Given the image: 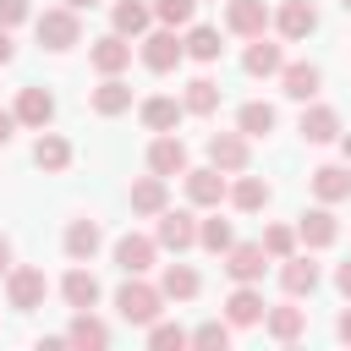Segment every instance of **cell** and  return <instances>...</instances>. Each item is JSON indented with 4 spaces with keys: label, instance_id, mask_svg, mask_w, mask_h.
<instances>
[{
    "label": "cell",
    "instance_id": "obj_1",
    "mask_svg": "<svg viewBox=\"0 0 351 351\" xmlns=\"http://www.w3.org/2000/svg\"><path fill=\"white\" fill-rule=\"evenodd\" d=\"M159 302H165V291L143 285V274H126V285L115 291V307H121V318H126V324H143V329L159 318Z\"/></svg>",
    "mask_w": 351,
    "mask_h": 351
},
{
    "label": "cell",
    "instance_id": "obj_2",
    "mask_svg": "<svg viewBox=\"0 0 351 351\" xmlns=\"http://www.w3.org/2000/svg\"><path fill=\"white\" fill-rule=\"evenodd\" d=\"M77 38H82V22H77V11H71V5H55V11H44V16H38V44H44V49H55V55H60V49H71Z\"/></svg>",
    "mask_w": 351,
    "mask_h": 351
},
{
    "label": "cell",
    "instance_id": "obj_3",
    "mask_svg": "<svg viewBox=\"0 0 351 351\" xmlns=\"http://www.w3.org/2000/svg\"><path fill=\"white\" fill-rule=\"evenodd\" d=\"M5 296H11V307H16V313L44 307V296H49L44 269H11V274H5Z\"/></svg>",
    "mask_w": 351,
    "mask_h": 351
},
{
    "label": "cell",
    "instance_id": "obj_4",
    "mask_svg": "<svg viewBox=\"0 0 351 351\" xmlns=\"http://www.w3.org/2000/svg\"><path fill=\"white\" fill-rule=\"evenodd\" d=\"M181 55H186V38H176V27H159V33L143 38V66L148 71H176Z\"/></svg>",
    "mask_w": 351,
    "mask_h": 351
},
{
    "label": "cell",
    "instance_id": "obj_5",
    "mask_svg": "<svg viewBox=\"0 0 351 351\" xmlns=\"http://www.w3.org/2000/svg\"><path fill=\"white\" fill-rule=\"evenodd\" d=\"M263 263H269L263 241H230V252H225V274H230L236 285H252V280H263Z\"/></svg>",
    "mask_w": 351,
    "mask_h": 351
},
{
    "label": "cell",
    "instance_id": "obj_6",
    "mask_svg": "<svg viewBox=\"0 0 351 351\" xmlns=\"http://www.w3.org/2000/svg\"><path fill=\"white\" fill-rule=\"evenodd\" d=\"M148 170L154 176H186L192 165H186V143L176 137V132H159L154 143H148Z\"/></svg>",
    "mask_w": 351,
    "mask_h": 351
},
{
    "label": "cell",
    "instance_id": "obj_7",
    "mask_svg": "<svg viewBox=\"0 0 351 351\" xmlns=\"http://www.w3.org/2000/svg\"><path fill=\"white\" fill-rule=\"evenodd\" d=\"M159 247H170V252H186V247H197V219L186 214V208H165L159 214V236H154Z\"/></svg>",
    "mask_w": 351,
    "mask_h": 351
},
{
    "label": "cell",
    "instance_id": "obj_8",
    "mask_svg": "<svg viewBox=\"0 0 351 351\" xmlns=\"http://www.w3.org/2000/svg\"><path fill=\"white\" fill-rule=\"evenodd\" d=\"M225 27L241 33V38H263V27H269V5H263V0H230V5H225Z\"/></svg>",
    "mask_w": 351,
    "mask_h": 351
},
{
    "label": "cell",
    "instance_id": "obj_9",
    "mask_svg": "<svg viewBox=\"0 0 351 351\" xmlns=\"http://www.w3.org/2000/svg\"><path fill=\"white\" fill-rule=\"evenodd\" d=\"M88 55H93V71H104V77H121V71L132 66V44H126V33H110V38H99Z\"/></svg>",
    "mask_w": 351,
    "mask_h": 351
},
{
    "label": "cell",
    "instance_id": "obj_10",
    "mask_svg": "<svg viewBox=\"0 0 351 351\" xmlns=\"http://www.w3.org/2000/svg\"><path fill=\"white\" fill-rule=\"evenodd\" d=\"M154 252H159V241H148V236H121V241H115L121 274H148V269H154Z\"/></svg>",
    "mask_w": 351,
    "mask_h": 351
},
{
    "label": "cell",
    "instance_id": "obj_11",
    "mask_svg": "<svg viewBox=\"0 0 351 351\" xmlns=\"http://www.w3.org/2000/svg\"><path fill=\"white\" fill-rule=\"evenodd\" d=\"M274 27H280V38H307V33L318 27L313 0H285V5L274 11Z\"/></svg>",
    "mask_w": 351,
    "mask_h": 351
},
{
    "label": "cell",
    "instance_id": "obj_12",
    "mask_svg": "<svg viewBox=\"0 0 351 351\" xmlns=\"http://www.w3.org/2000/svg\"><path fill=\"white\" fill-rule=\"evenodd\" d=\"M208 159L219 170H247V132H214L208 137Z\"/></svg>",
    "mask_w": 351,
    "mask_h": 351
},
{
    "label": "cell",
    "instance_id": "obj_13",
    "mask_svg": "<svg viewBox=\"0 0 351 351\" xmlns=\"http://www.w3.org/2000/svg\"><path fill=\"white\" fill-rule=\"evenodd\" d=\"M186 197H192L197 208H219V197H225V176H219V165H208V170H186Z\"/></svg>",
    "mask_w": 351,
    "mask_h": 351
},
{
    "label": "cell",
    "instance_id": "obj_14",
    "mask_svg": "<svg viewBox=\"0 0 351 351\" xmlns=\"http://www.w3.org/2000/svg\"><path fill=\"white\" fill-rule=\"evenodd\" d=\"M16 121H22V126H38V132H44V126L55 121V99H49L44 88H22V93H16Z\"/></svg>",
    "mask_w": 351,
    "mask_h": 351
},
{
    "label": "cell",
    "instance_id": "obj_15",
    "mask_svg": "<svg viewBox=\"0 0 351 351\" xmlns=\"http://www.w3.org/2000/svg\"><path fill=\"white\" fill-rule=\"evenodd\" d=\"M280 285H285V296H313V291H318V263L291 252L285 269H280Z\"/></svg>",
    "mask_w": 351,
    "mask_h": 351
},
{
    "label": "cell",
    "instance_id": "obj_16",
    "mask_svg": "<svg viewBox=\"0 0 351 351\" xmlns=\"http://www.w3.org/2000/svg\"><path fill=\"white\" fill-rule=\"evenodd\" d=\"M313 192H318V203L351 197V170H346V165H318V170H313Z\"/></svg>",
    "mask_w": 351,
    "mask_h": 351
},
{
    "label": "cell",
    "instance_id": "obj_17",
    "mask_svg": "<svg viewBox=\"0 0 351 351\" xmlns=\"http://www.w3.org/2000/svg\"><path fill=\"white\" fill-rule=\"evenodd\" d=\"M296 236H302L307 247H329V241L340 236V219H335L329 208H307V214H302V225H296Z\"/></svg>",
    "mask_w": 351,
    "mask_h": 351
},
{
    "label": "cell",
    "instance_id": "obj_18",
    "mask_svg": "<svg viewBox=\"0 0 351 351\" xmlns=\"http://www.w3.org/2000/svg\"><path fill=\"white\" fill-rule=\"evenodd\" d=\"M263 313H269V307H263V296H258L252 285H236V291L225 296V318H230V324H263Z\"/></svg>",
    "mask_w": 351,
    "mask_h": 351
},
{
    "label": "cell",
    "instance_id": "obj_19",
    "mask_svg": "<svg viewBox=\"0 0 351 351\" xmlns=\"http://www.w3.org/2000/svg\"><path fill=\"white\" fill-rule=\"evenodd\" d=\"M318 82H324V77H318V66H307V60H296V66H280V88H285L291 99H302V104L318 93Z\"/></svg>",
    "mask_w": 351,
    "mask_h": 351
},
{
    "label": "cell",
    "instance_id": "obj_20",
    "mask_svg": "<svg viewBox=\"0 0 351 351\" xmlns=\"http://www.w3.org/2000/svg\"><path fill=\"white\" fill-rule=\"evenodd\" d=\"M302 137H307V143H335V137H340V115H335L329 104L302 110Z\"/></svg>",
    "mask_w": 351,
    "mask_h": 351
},
{
    "label": "cell",
    "instance_id": "obj_21",
    "mask_svg": "<svg viewBox=\"0 0 351 351\" xmlns=\"http://www.w3.org/2000/svg\"><path fill=\"white\" fill-rule=\"evenodd\" d=\"M181 115H186V104H176V99H143V126L148 132H176Z\"/></svg>",
    "mask_w": 351,
    "mask_h": 351
},
{
    "label": "cell",
    "instance_id": "obj_22",
    "mask_svg": "<svg viewBox=\"0 0 351 351\" xmlns=\"http://www.w3.org/2000/svg\"><path fill=\"white\" fill-rule=\"evenodd\" d=\"M274 104H263V99H252V104H241L236 110V132H247V137H269L274 132Z\"/></svg>",
    "mask_w": 351,
    "mask_h": 351
},
{
    "label": "cell",
    "instance_id": "obj_23",
    "mask_svg": "<svg viewBox=\"0 0 351 351\" xmlns=\"http://www.w3.org/2000/svg\"><path fill=\"white\" fill-rule=\"evenodd\" d=\"M241 66H247L252 77H274V71L285 66V55H280V44H263V38H252V44H247V55H241Z\"/></svg>",
    "mask_w": 351,
    "mask_h": 351
},
{
    "label": "cell",
    "instance_id": "obj_24",
    "mask_svg": "<svg viewBox=\"0 0 351 351\" xmlns=\"http://www.w3.org/2000/svg\"><path fill=\"white\" fill-rule=\"evenodd\" d=\"M93 110H99V115H121V110H132V88H126L121 77H104V82L93 88Z\"/></svg>",
    "mask_w": 351,
    "mask_h": 351
},
{
    "label": "cell",
    "instance_id": "obj_25",
    "mask_svg": "<svg viewBox=\"0 0 351 351\" xmlns=\"http://www.w3.org/2000/svg\"><path fill=\"white\" fill-rule=\"evenodd\" d=\"M33 165H38V170H66V165H71V143L55 137V132H44V137L33 143Z\"/></svg>",
    "mask_w": 351,
    "mask_h": 351
},
{
    "label": "cell",
    "instance_id": "obj_26",
    "mask_svg": "<svg viewBox=\"0 0 351 351\" xmlns=\"http://www.w3.org/2000/svg\"><path fill=\"white\" fill-rule=\"evenodd\" d=\"M99 241H104V236H99V225H93V219H71V225H66V252H71L77 263H82V258H93V252H99Z\"/></svg>",
    "mask_w": 351,
    "mask_h": 351
},
{
    "label": "cell",
    "instance_id": "obj_27",
    "mask_svg": "<svg viewBox=\"0 0 351 351\" xmlns=\"http://www.w3.org/2000/svg\"><path fill=\"white\" fill-rule=\"evenodd\" d=\"M263 324H269V335H274V340H285V346H291V340L307 329V313H302V307H269V313H263Z\"/></svg>",
    "mask_w": 351,
    "mask_h": 351
},
{
    "label": "cell",
    "instance_id": "obj_28",
    "mask_svg": "<svg viewBox=\"0 0 351 351\" xmlns=\"http://www.w3.org/2000/svg\"><path fill=\"white\" fill-rule=\"evenodd\" d=\"M181 104H186L192 115H214V110H219V82H214V77H192Z\"/></svg>",
    "mask_w": 351,
    "mask_h": 351
},
{
    "label": "cell",
    "instance_id": "obj_29",
    "mask_svg": "<svg viewBox=\"0 0 351 351\" xmlns=\"http://www.w3.org/2000/svg\"><path fill=\"white\" fill-rule=\"evenodd\" d=\"M126 197H132V208H137V214H165V176H143Z\"/></svg>",
    "mask_w": 351,
    "mask_h": 351
},
{
    "label": "cell",
    "instance_id": "obj_30",
    "mask_svg": "<svg viewBox=\"0 0 351 351\" xmlns=\"http://www.w3.org/2000/svg\"><path fill=\"white\" fill-rule=\"evenodd\" d=\"M230 203H236L241 214H258V208L269 203V181H263V176H241V181L230 186Z\"/></svg>",
    "mask_w": 351,
    "mask_h": 351
},
{
    "label": "cell",
    "instance_id": "obj_31",
    "mask_svg": "<svg viewBox=\"0 0 351 351\" xmlns=\"http://www.w3.org/2000/svg\"><path fill=\"white\" fill-rule=\"evenodd\" d=\"M159 291H165L170 302H192V296H197V269L170 263V269H165V280H159Z\"/></svg>",
    "mask_w": 351,
    "mask_h": 351
},
{
    "label": "cell",
    "instance_id": "obj_32",
    "mask_svg": "<svg viewBox=\"0 0 351 351\" xmlns=\"http://www.w3.org/2000/svg\"><path fill=\"white\" fill-rule=\"evenodd\" d=\"M60 296H66L71 307H93V302H99V280H93L88 269H71V274L60 280Z\"/></svg>",
    "mask_w": 351,
    "mask_h": 351
},
{
    "label": "cell",
    "instance_id": "obj_33",
    "mask_svg": "<svg viewBox=\"0 0 351 351\" xmlns=\"http://www.w3.org/2000/svg\"><path fill=\"white\" fill-rule=\"evenodd\" d=\"M66 340H71V346H110V329H104V324H99L88 307H77V318H71Z\"/></svg>",
    "mask_w": 351,
    "mask_h": 351
},
{
    "label": "cell",
    "instance_id": "obj_34",
    "mask_svg": "<svg viewBox=\"0 0 351 351\" xmlns=\"http://www.w3.org/2000/svg\"><path fill=\"white\" fill-rule=\"evenodd\" d=\"M110 16H115V33H126V38H137V33L148 27V16H154V11H148L143 0H115V11H110Z\"/></svg>",
    "mask_w": 351,
    "mask_h": 351
},
{
    "label": "cell",
    "instance_id": "obj_35",
    "mask_svg": "<svg viewBox=\"0 0 351 351\" xmlns=\"http://www.w3.org/2000/svg\"><path fill=\"white\" fill-rule=\"evenodd\" d=\"M148 346H154V351H181V346H192V335H186L181 324H159V318H154V324H148Z\"/></svg>",
    "mask_w": 351,
    "mask_h": 351
},
{
    "label": "cell",
    "instance_id": "obj_36",
    "mask_svg": "<svg viewBox=\"0 0 351 351\" xmlns=\"http://www.w3.org/2000/svg\"><path fill=\"white\" fill-rule=\"evenodd\" d=\"M219 49H225V44H219L214 27H192V33H186V55H192V60H219Z\"/></svg>",
    "mask_w": 351,
    "mask_h": 351
},
{
    "label": "cell",
    "instance_id": "obj_37",
    "mask_svg": "<svg viewBox=\"0 0 351 351\" xmlns=\"http://www.w3.org/2000/svg\"><path fill=\"white\" fill-rule=\"evenodd\" d=\"M197 241H203L208 252H230V241H236V236H230V219H203V225H197Z\"/></svg>",
    "mask_w": 351,
    "mask_h": 351
},
{
    "label": "cell",
    "instance_id": "obj_38",
    "mask_svg": "<svg viewBox=\"0 0 351 351\" xmlns=\"http://www.w3.org/2000/svg\"><path fill=\"white\" fill-rule=\"evenodd\" d=\"M263 252L285 263V258L296 252V230H291V225H269V230H263Z\"/></svg>",
    "mask_w": 351,
    "mask_h": 351
},
{
    "label": "cell",
    "instance_id": "obj_39",
    "mask_svg": "<svg viewBox=\"0 0 351 351\" xmlns=\"http://www.w3.org/2000/svg\"><path fill=\"white\" fill-rule=\"evenodd\" d=\"M192 346H203V351H225V346H230V324H219V318H214V324H197V329H192Z\"/></svg>",
    "mask_w": 351,
    "mask_h": 351
},
{
    "label": "cell",
    "instance_id": "obj_40",
    "mask_svg": "<svg viewBox=\"0 0 351 351\" xmlns=\"http://www.w3.org/2000/svg\"><path fill=\"white\" fill-rule=\"evenodd\" d=\"M192 11H197V0H154V16H159L165 27H181V22H192Z\"/></svg>",
    "mask_w": 351,
    "mask_h": 351
},
{
    "label": "cell",
    "instance_id": "obj_41",
    "mask_svg": "<svg viewBox=\"0 0 351 351\" xmlns=\"http://www.w3.org/2000/svg\"><path fill=\"white\" fill-rule=\"evenodd\" d=\"M27 16V0H0V27H16Z\"/></svg>",
    "mask_w": 351,
    "mask_h": 351
},
{
    "label": "cell",
    "instance_id": "obj_42",
    "mask_svg": "<svg viewBox=\"0 0 351 351\" xmlns=\"http://www.w3.org/2000/svg\"><path fill=\"white\" fill-rule=\"evenodd\" d=\"M11 132H16V110H0V148L11 143Z\"/></svg>",
    "mask_w": 351,
    "mask_h": 351
},
{
    "label": "cell",
    "instance_id": "obj_43",
    "mask_svg": "<svg viewBox=\"0 0 351 351\" xmlns=\"http://www.w3.org/2000/svg\"><path fill=\"white\" fill-rule=\"evenodd\" d=\"M335 285H340V296H346V302H351V258H346V263H340V269H335Z\"/></svg>",
    "mask_w": 351,
    "mask_h": 351
},
{
    "label": "cell",
    "instance_id": "obj_44",
    "mask_svg": "<svg viewBox=\"0 0 351 351\" xmlns=\"http://www.w3.org/2000/svg\"><path fill=\"white\" fill-rule=\"evenodd\" d=\"M11 55H16V44H11V27H0V66H5Z\"/></svg>",
    "mask_w": 351,
    "mask_h": 351
},
{
    "label": "cell",
    "instance_id": "obj_45",
    "mask_svg": "<svg viewBox=\"0 0 351 351\" xmlns=\"http://www.w3.org/2000/svg\"><path fill=\"white\" fill-rule=\"evenodd\" d=\"M335 335H340V340H346V346H351V307H346V313H340V324H335Z\"/></svg>",
    "mask_w": 351,
    "mask_h": 351
},
{
    "label": "cell",
    "instance_id": "obj_46",
    "mask_svg": "<svg viewBox=\"0 0 351 351\" xmlns=\"http://www.w3.org/2000/svg\"><path fill=\"white\" fill-rule=\"evenodd\" d=\"M0 274H11V241L0 236Z\"/></svg>",
    "mask_w": 351,
    "mask_h": 351
},
{
    "label": "cell",
    "instance_id": "obj_47",
    "mask_svg": "<svg viewBox=\"0 0 351 351\" xmlns=\"http://www.w3.org/2000/svg\"><path fill=\"white\" fill-rule=\"evenodd\" d=\"M340 154H346V159H351V132H340Z\"/></svg>",
    "mask_w": 351,
    "mask_h": 351
},
{
    "label": "cell",
    "instance_id": "obj_48",
    "mask_svg": "<svg viewBox=\"0 0 351 351\" xmlns=\"http://www.w3.org/2000/svg\"><path fill=\"white\" fill-rule=\"evenodd\" d=\"M66 5H71V11H82V5H99V0H66Z\"/></svg>",
    "mask_w": 351,
    "mask_h": 351
},
{
    "label": "cell",
    "instance_id": "obj_49",
    "mask_svg": "<svg viewBox=\"0 0 351 351\" xmlns=\"http://www.w3.org/2000/svg\"><path fill=\"white\" fill-rule=\"evenodd\" d=\"M340 5H346V11H351V0H340Z\"/></svg>",
    "mask_w": 351,
    "mask_h": 351
}]
</instances>
